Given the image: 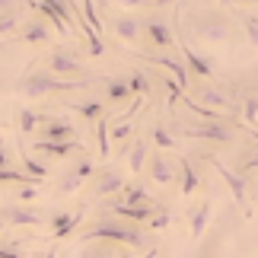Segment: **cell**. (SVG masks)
Listing matches in <instances>:
<instances>
[{
	"label": "cell",
	"mask_w": 258,
	"mask_h": 258,
	"mask_svg": "<svg viewBox=\"0 0 258 258\" xmlns=\"http://www.w3.org/2000/svg\"><path fill=\"white\" fill-rule=\"evenodd\" d=\"M83 239H86V242L108 239V242H121V245H127V249H147V239H144L141 226H137V223H127V220H121V217H115V214H108V217H102V220H96V223L83 233Z\"/></svg>",
	"instance_id": "obj_1"
},
{
	"label": "cell",
	"mask_w": 258,
	"mask_h": 258,
	"mask_svg": "<svg viewBox=\"0 0 258 258\" xmlns=\"http://www.w3.org/2000/svg\"><path fill=\"white\" fill-rule=\"evenodd\" d=\"M86 80H61V77H54V74H48V71H35V74H29L23 77L16 86H13V93L16 96H23V99H45V96H54V93H71V89H83Z\"/></svg>",
	"instance_id": "obj_2"
},
{
	"label": "cell",
	"mask_w": 258,
	"mask_h": 258,
	"mask_svg": "<svg viewBox=\"0 0 258 258\" xmlns=\"http://www.w3.org/2000/svg\"><path fill=\"white\" fill-rule=\"evenodd\" d=\"M191 29L198 38H207V42H230V19L217 13H195Z\"/></svg>",
	"instance_id": "obj_3"
},
{
	"label": "cell",
	"mask_w": 258,
	"mask_h": 258,
	"mask_svg": "<svg viewBox=\"0 0 258 258\" xmlns=\"http://www.w3.org/2000/svg\"><path fill=\"white\" fill-rule=\"evenodd\" d=\"M124 188H127L124 172H118V169H102L93 175V195L96 198H118Z\"/></svg>",
	"instance_id": "obj_4"
},
{
	"label": "cell",
	"mask_w": 258,
	"mask_h": 258,
	"mask_svg": "<svg viewBox=\"0 0 258 258\" xmlns=\"http://www.w3.org/2000/svg\"><path fill=\"white\" fill-rule=\"evenodd\" d=\"M42 71H48V74H54V77H74V74H83V67H80V61H77V54H71V51H51L45 57V67Z\"/></svg>",
	"instance_id": "obj_5"
},
{
	"label": "cell",
	"mask_w": 258,
	"mask_h": 258,
	"mask_svg": "<svg viewBox=\"0 0 258 258\" xmlns=\"http://www.w3.org/2000/svg\"><path fill=\"white\" fill-rule=\"evenodd\" d=\"M147 172H150V178H153L156 185H172V182H175V175H178L175 163H172L163 150L150 153V160H147Z\"/></svg>",
	"instance_id": "obj_6"
},
{
	"label": "cell",
	"mask_w": 258,
	"mask_h": 258,
	"mask_svg": "<svg viewBox=\"0 0 258 258\" xmlns=\"http://www.w3.org/2000/svg\"><path fill=\"white\" fill-rule=\"evenodd\" d=\"M188 137H198V141H217V144H230L233 141V124L226 121H204L198 127H188Z\"/></svg>",
	"instance_id": "obj_7"
},
{
	"label": "cell",
	"mask_w": 258,
	"mask_h": 258,
	"mask_svg": "<svg viewBox=\"0 0 258 258\" xmlns=\"http://www.w3.org/2000/svg\"><path fill=\"white\" fill-rule=\"evenodd\" d=\"M144 35H147V42H150L153 48H172V45H175V35H172L169 23H166V19H160V16L144 19Z\"/></svg>",
	"instance_id": "obj_8"
},
{
	"label": "cell",
	"mask_w": 258,
	"mask_h": 258,
	"mask_svg": "<svg viewBox=\"0 0 258 258\" xmlns=\"http://www.w3.org/2000/svg\"><path fill=\"white\" fill-rule=\"evenodd\" d=\"M211 211H214V201L211 198H204L201 204L191 207V214H188V233H191V242H198L207 230V223H211Z\"/></svg>",
	"instance_id": "obj_9"
},
{
	"label": "cell",
	"mask_w": 258,
	"mask_h": 258,
	"mask_svg": "<svg viewBox=\"0 0 258 258\" xmlns=\"http://www.w3.org/2000/svg\"><path fill=\"white\" fill-rule=\"evenodd\" d=\"M0 223H13V226H42L45 217L32 211V207H4L0 211Z\"/></svg>",
	"instance_id": "obj_10"
},
{
	"label": "cell",
	"mask_w": 258,
	"mask_h": 258,
	"mask_svg": "<svg viewBox=\"0 0 258 258\" xmlns=\"http://www.w3.org/2000/svg\"><path fill=\"white\" fill-rule=\"evenodd\" d=\"M195 102H198V105H204V108H207V105H214V108H226V112L233 115V99L226 96V93H220L217 86H211V83H201V86L195 89Z\"/></svg>",
	"instance_id": "obj_11"
},
{
	"label": "cell",
	"mask_w": 258,
	"mask_h": 258,
	"mask_svg": "<svg viewBox=\"0 0 258 258\" xmlns=\"http://www.w3.org/2000/svg\"><path fill=\"white\" fill-rule=\"evenodd\" d=\"M32 150L38 153H45V156H54V160H64V156H71V153H80L83 147L80 141H32Z\"/></svg>",
	"instance_id": "obj_12"
},
{
	"label": "cell",
	"mask_w": 258,
	"mask_h": 258,
	"mask_svg": "<svg viewBox=\"0 0 258 258\" xmlns=\"http://www.w3.org/2000/svg\"><path fill=\"white\" fill-rule=\"evenodd\" d=\"M80 220H83V211H57L51 220H48V226H51V236L54 239H64V236H71L77 226H80Z\"/></svg>",
	"instance_id": "obj_13"
},
{
	"label": "cell",
	"mask_w": 258,
	"mask_h": 258,
	"mask_svg": "<svg viewBox=\"0 0 258 258\" xmlns=\"http://www.w3.org/2000/svg\"><path fill=\"white\" fill-rule=\"evenodd\" d=\"M112 29H115V35L121 38V42L137 45V42H141V35H144V19H137V16H118L115 23H112Z\"/></svg>",
	"instance_id": "obj_14"
},
{
	"label": "cell",
	"mask_w": 258,
	"mask_h": 258,
	"mask_svg": "<svg viewBox=\"0 0 258 258\" xmlns=\"http://www.w3.org/2000/svg\"><path fill=\"white\" fill-rule=\"evenodd\" d=\"M182 57H185V64H188V71H191L195 77H201V80H207L211 83L214 80V67L207 64V57L204 54H198L188 42H182Z\"/></svg>",
	"instance_id": "obj_15"
},
{
	"label": "cell",
	"mask_w": 258,
	"mask_h": 258,
	"mask_svg": "<svg viewBox=\"0 0 258 258\" xmlns=\"http://www.w3.org/2000/svg\"><path fill=\"white\" fill-rule=\"evenodd\" d=\"M74 124L71 121H61V118H51L38 127V141H77L74 137Z\"/></svg>",
	"instance_id": "obj_16"
},
{
	"label": "cell",
	"mask_w": 258,
	"mask_h": 258,
	"mask_svg": "<svg viewBox=\"0 0 258 258\" xmlns=\"http://www.w3.org/2000/svg\"><path fill=\"white\" fill-rule=\"evenodd\" d=\"M211 160H214V156H211ZM214 169H217V172H220V175L226 178V185H230V191H233V198H236V201H239V204H245V201H249V182H245L242 175H236L233 169H226V166H223V163H217V160H214Z\"/></svg>",
	"instance_id": "obj_17"
},
{
	"label": "cell",
	"mask_w": 258,
	"mask_h": 258,
	"mask_svg": "<svg viewBox=\"0 0 258 258\" xmlns=\"http://www.w3.org/2000/svg\"><path fill=\"white\" fill-rule=\"evenodd\" d=\"M175 169H178V188H182V195L191 198L198 188H201V175L195 172L191 160H175Z\"/></svg>",
	"instance_id": "obj_18"
},
{
	"label": "cell",
	"mask_w": 258,
	"mask_h": 258,
	"mask_svg": "<svg viewBox=\"0 0 258 258\" xmlns=\"http://www.w3.org/2000/svg\"><path fill=\"white\" fill-rule=\"evenodd\" d=\"M48 38H51V29H48V23H45V19H35V23L23 26V32L16 35V42H23V45H45Z\"/></svg>",
	"instance_id": "obj_19"
},
{
	"label": "cell",
	"mask_w": 258,
	"mask_h": 258,
	"mask_svg": "<svg viewBox=\"0 0 258 258\" xmlns=\"http://www.w3.org/2000/svg\"><path fill=\"white\" fill-rule=\"evenodd\" d=\"M45 121H51V118H48V115H38L35 108H26V105L19 108V115H16V124H19V131H23V134H35Z\"/></svg>",
	"instance_id": "obj_20"
},
{
	"label": "cell",
	"mask_w": 258,
	"mask_h": 258,
	"mask_svg": "<svg viewBox=\"0 0 258 258\" xmlns=\"http://www.w3.org/2000/svg\"><path fill=\"white\" fill-rule=\"evenodd\" d=\"M147 160H150V144H147V141H134L131 150H127V169H131V172H144Z\"/></svg>",
	"instance_id": "obj_21"
},
{
	"label": "cell",
	"mask_w": 258,
	"mask_h": 258,
	"mask_svg": "<svg viewBox=\"0 0 258 258\" xmlns=\"http://www.w3.org/2000/svg\"><path fill=\"white\" fill-rule=\"evenodd\" d=\"M153 198H150V191L147 188H141V185H127L121 195H118V204H150Z\"/></svg>",
	"instance_id": "obj_22"
},
{
	"label": "cell",
	"mask_w": 258,
	"mask_h": 258,
	"mask_svg": "<svg viewBox=\"0 0 258 258\" xmlns=\"http://www.w3.org/2000/svg\"><path fill=\"white\" fill-rule=\"evenodd\" d=\"M74 108L86 118V121H93V124H99L105 118V108H102V102H96V99H93V102H74Z\"/></svg>",
	"instance_id": "obj_23"
},
{
	"label": "cell",
	"mask_w": 258,
	"mask_h": 258,
	"mask_svg": "<svg viewBox=\"0 0 258 258\" xmlns=\"http://www.w3.org/2000/svg\"><path fill=\"white\" fill-rule=\"evenodd\" d=\"M105 96L112 99V102H127L131 99V89H127V80H105Z\"/></svg>",
	"instance_id": "obj_24"
},
{
	"label": "cell",
	"mask_w": 258,
	"mask_h": 258,
	"mask_svg": "<svg viewBox=\"0 0 258 258\" xmlns=\"http://www.w3.org/2000/svg\"><path fill=\"white\" fill-rule=\"evenodd\" d=\"M131 131H134L131 118H127V121H118V124H108V134H112L115 141L121 144V156H124V150H131V147H127V141H131Z\"/></svg>",
	"instance_id": "obj_25"
},
{
	"label": "cell",
	"mask_w": 258,
	"mask_h": 258,
	"mask_svg": "<svg viewBox=\"0 0 258 258\" xmlns=\"http://www.w3.org/2000/svg\"><path fill=\"white\" fill-rule=\"evenodd\" d=\"M239 23L245 29V42L258 48V13H239Z\"/></svg>",
	"instance_id": "obj_26"
},
{
	"label": "cell",
	"mask_w": 258,
	"mask_h": 258,
	"mask_svg": "<svg viewBox=\"0 0 258 258\" xmlns=\"http://www.w3.org/2000/svg\"><path fill=\"white\" fill-rule=\"evenodd\" d=\"M150 141L156 144V150H172V147H175V137H172L169 131H166V127H163V124H156V127H153V134H150Z\"/></svg>",
	"instance_id": "obj_27"
},
{
	"label": "cell",
	"mask_w": 258,
	"mask_h": 258,
	"mask_svg": "<svg viewBox=\"0 0 258 258\" xmlns=\"http://www.w3.org/2000/svg\"><path fill=\"white\" fill-rule=\"evenodd\" d=\"M242 115H245V121L255 124L258 121V93H249L242 99Z\"/></svg>",
	"instance_id": "obj_28"
},
{
	"label": "cell",
	"mask_w": 258,
	"mask_h": 258,
	"mask_svg": "<svg viewBox=\"0 0 258 258\" xmlns=\"http://www.w3.org/2000/svg\"><path fill=\"white\" fill-rule=\"evenodd\" d=\"M80 10H83V16H86V26L93 29V32H96V29H102V19H99V13L93 10V0H80Z\"/></svg>",
	"instance_id": "obj_29"
},
{
	"label": "cell",
	"mask_w": 258,
	"mask_h": 258,
	"mask_svg": "<svg viewBox=\"0 0 258 258\" xmlns=\"http://www.w3.org/2000/svg\"><path fill=\"white\" fill-rule=\"evenodd\" d=\"M127 89H131V96H144L147 89H150V80H147L144 74H131L127 77Z\"/></svg>",
	"instance_id": "obj_30"
},
{
	"label": "cell",
	"mask_w": 258,
	"mask_h": 258,
	"mask_svg": "<svg viewBox=\"0 0 258 258\" xmlns=\"http://www.w3.org/2000/svg\"><path fill=\"white\" fill-rule=\"evenodd\" d=\"M23 169L29 172V175H35V178H48V166H42L38 160H32V156H23Z\"/></svg>",
	"instance_id": "obj_31"
},
{
	"label": "cell",
	"mask_w": 258,
	"mask_h": 258,
	"mask_svg": "<svg viewBox=\"0 0 258 258\" xmlns=\"http://www.w3.org/2000/svg\"><path fill=\"white\" fill-rule=\"evenodd\" d=\"M16 26H19V10H10V13H0V35L13 32Z\"/></svg>",
	"instance_id": "obj_32"
},
{
	"label": "cell",
	"mask_w": 258,
	"mask_h": 258,
	"mask_svg": "<svg viewBox=\"0 0 258 258\" xmlns=\"http://www.w3.org/2000/svg\"><path fill=\"white\" fill-rule=\"evenodd\" d=\"M80 185H83V178H77L74 172H67V175L61 178V188H57V191H61V195H74Z\"/></svg>",
	"instance_id": "obj_33"
},
{
	"label": "cell",
	"mask_w": 258,
	"mask_h": 258,
	"mask_svg": "<svg viewBox=\"0 0 258 258\" xmlns=\"http://www.w3.org/2000/svg\"><path fill=\"white\" fill-rule=\"evenodd\" d=\"M166 223H169V214H166V207H156L153 217H150V230H163Z\"/></svg>",
	"instance_id": "obj_34"
},
{
	"label": "cell",
	"mask_w": 258,
	"mask_h": 258,
	"mask_svg": "<svg viewBox=\"0 0 258 258\" xmlns=\"http://www.w3.org/2000/svg\"><path fill=\"white\" fill-rule=\"evenodd\" d=\"M71 172H74L77 178H83V182H86V178H93V163H89V160H80Z\"/></svg>",
	"instance_id": "obj_35"
},
{
	"label": "cell",
	"mask_w": 258,
	"mask_h": 258,
	"mask_svg": "<svg viewBox=\"0 0 258 258\" xmlns=\"http://www.w3.org/2000/svg\"><path fill=\"white\" fill-rule=\"evenodd\" d=\"M83 258H115V255L108 252L105 245H86V249H83Z\"/></svg>",
	"instance_id": "obj_36"
},
{
	"label": "cell",
	"mask_w": 258,
	"mask_h": 258,
	"mask_svg": "<svg viewBox=\"0 0 258 258\" xmlns=\"http://www.w3.org/2000/svg\"><path fill=\"white\" fill-rule=\"evenodd\" d=\"M19 198H23V201H32V198H35V185H26V188H19Z\"/></svg>",
	"instance_id": "obj_37"
},
{
	"label": "cell",
	"mask_w": 258,
	"mask_h": 258,
	"mask_svg": "<svg viewBox=\"0 0 258 258\" xmlns=\"http://www.w3.org/2000/svg\"><path fill=\"white\" fill-rule=\"evenodd\" d=\"M10 10H16V0H0V13H10Z\"/></svg>",
	"instance_id": "obj_38"
},
{
	"label": "cell",
	"mask_w": 258,
	"mask_h": 258,
	"mask_svg": "<svg viewBox=\"0 0 258 258\" xmlns=\"http://www.w3.org/2000/svg\"><path fill=\"white\" fill-rule=\"evenodd\" d=\"M0 169H10V153L0 147Z\"/></svg>",
	"instance_id": "obj_39"
},
{
	"label": "cell",
	"mask_w": 258,
	"mask_h": 258,
	"mask_svg": "<svg viewBox=\"0 0 258 258\" xmlns=\"http://www.w3.org/2000/svg\"><path fill=\"white\" fill-rule=\"evenodd\" d=\"M118 7H144V0H115Z\"/></svg>",
	"instance_id": "obj_40"
},
{
	"label": "cell",
	"mask_w": 258,
	"mask_h": 258,
	"mask_svg": "<svg viewBox=\"0 0 258 258\" xmlns=\"http://www.w3.org/2000/svg\"><path fill=\"white\" fill-rule=\"evenodd\" d=\"M42 258H57V255H54V252H48V255H42Z\"/></svg>",
	"instance_id": "obj_41"
}]
</instances>
